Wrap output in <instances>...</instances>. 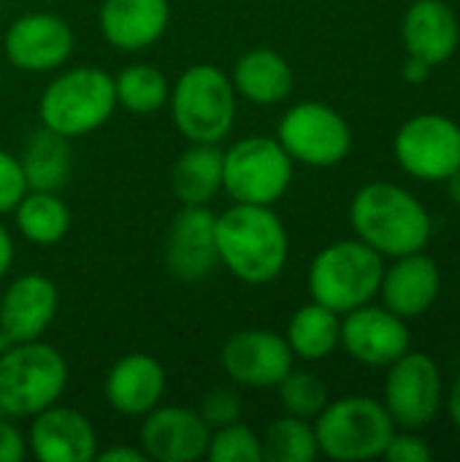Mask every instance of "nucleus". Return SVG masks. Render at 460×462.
Wrapping results in <instances>:
<instances>
[{"label": "nucleus", "mask_w": 460, "mask_h": 462, "mask_svg": "<svg viewBox=\"0 0 460 462\" xmlns=\"http://www.w3.org/2000/svg\"><path fill=\"white\" fill-rule=\"evenodd\" d=\"M293 165L277 138L247 135L222 149V189L233 203L274 206L290 189Z\"/></svg>", "instance_id": "6e6552de"}, {"label": "nucleus", "mask_w": 460, "mask_h": 462, "mask_svg": "<svg viewBox=\"0 0 460 462\" xmlns=\"http://www.w3.org/2000/svg\"><path fill=\"white\" fill-rule=\"evenodd\" d=\"M222 189L220 143H190L171 165V192L182 206H206Z\"/></svg>", "instance_id": "b1692460"}, {"label": "nucleus", "mask_w": 460, "mask_h": 462, "mask_svg": "<svg viewBox=\"0 0 460 462\" xmlns=\"http://www.w3.org/2000/svg\"><path fill=\"white\" fill-rule=\"evenodd\" d=\"M260 444H263V460L271 462H312L320 455L314 425L293 414L274 420L266 428Z\"/></svg>", "instance_id": "c85d7f7f"}, {"label": "nucleus", "mask_w": 460, "mask_h": 462, "mask_svg": "<svg viewBox=\"0 0 460 462\" xmlns=\"http://www.w3.org/2000/svg\"><path fill=\"white\" fill-rule=\"evenodd\" d=\"M27 455V439L14 420L0 414V462H19Z\"/></svg>", "instance_id": "f704fd0d"}, {"label": "nucleus", "mask_w": 460, "mask_h": 462, "mask_svg": "<svg viewBox=\"0 0 460 462\" xmlns=\"http://www.w3.org/2000/svg\"><path fill=\"white\" fill-rule=\"evenodd\" d=\"M382 254L361 238L336 241L317 252L309 268L312 300L328 306L339 317L371 303L382 284Z\"/></svg>", "instance_id": "423d86ee"}, {"label": "nucleus", "mask_w": 460, "mask_h": 462, "mask_svg": "<svg viewBox=\"0 0 460 462\" xmlns=\"http://www.w3.org/2000/svg\"><path fill=\"white\" fill-rule=\"evenodd\" d=\"M285 341L293 357H301L306 363H320L328 355H333V349L339 346L342 319L328 306L312 300L290 317Z\"/></svg>", "instance_id": "a878e982"}, {"label": "nucleus", "mask_w": 460, "mask_h": 462, "mask_svg": "<svg viewBox=\"0 0 460 462\" xmlns=\"http://www.w3.org/2000/svg\"><path fill=\"white\" fill-rule=\"evenodd\" d=\"M11 214L19 236L35 246H54L70 230V211L60 192L27 189Z\"/></svg>", "instance_id": "bb28decb"}, {"label": "nucleus", "mask_w": 460, "mask_h": 462, "mask_svg": "<svg viewBox=\"0 0 460 462\" xmlns=\"http://www.w3.org/2000/svg\"><path fill=\"white\" fill-rule=\"evenodd\" d=\"M27 452L41 462H89L98 455V433L79 409L54 403L30 417Z\"/></svg>", "instance_id": "a211bd4d"}, {"label": "nucleus", "mask_w": 460, "mask_h": 462, "mask_svg": "<svg viewBox=\"0 0 460 462\" xmlns=\"http://www.w3.org/2000/svg\"><path fill=\"white\" fill-rule=\"evenodd\" d=\"M206 460L209 462H260L263 460V444L260 436L239 422H230L225 428L211 430L209 447H206Z\"/></svg>", "instance_id": "7c9ffc66"}, {"label": "nucleus", "mask_w": 460, "mask_h": 462, "mask_svg": "<svg viewBox=\"0 0 460 462\" xmlns=\"http://www.w3.org/2000/svg\"><path fill=\"white\" fill-rule=\"evenodd\" d=\"M450 417H453V422L460 428V376L455 379L453 390H450Z\"/></svg>", "instance_id": "58836bf2"}, {"label": "nucleus", "mask_w": 460, "mask_h": 462, "mask_svg": "<svg viewBox=\"0 0 460 462\" xmlns=\"http://www.w3.org/2000/svg\"><path fill=\"white\" fill-rule=\"evenodd\" d=\"M339 344L352 360L371 368H382L409 352V330L407 322L390 309L366 303L344 314Z\"/></svg>", "instance_id": "f3484780"}, {"label": "nucleus", "mask_w": 460, "mask_h": 462, "mask_svg": "<svg viewBox=\"0 0 460 462\" xmlns=\"http://www.w3.org/2000/svg\"><path fill=\"white\" fill-rule=\"evenodd\" d=\"M117 111L114 76L95 65L68 68L54 76L38 97V119L43 127L81 138L103 127Z\"/></svg>", "instance_id": "39448f33"}, {"label": "nucleus", "mask_w": 460, "mask_h": 462, "mask_svg": "<svg viewBox=\"0 0 460 462\" xmlns=\"http://www.w3.org/2000/svg\"><path fill=\"white\" fill-rule=\"evenodd\" d=\"M228 76L233 81L236 95L255 106H277L293 92L290 62L268 46L244 51L233 62V70Z\"/></svg>", "instance_id": "5701e85b"}, {"label": "nucleus", "mask_w": 460, "mask_h": 462, "mask_svg": "<svg viewBox=\"0 0 460 462\" xmlns=\"http://www.w3.org/2000/svg\"><path fill=\"white\" fill-rule=\"evenodd\" d=\"M217 214L209 206H182L165 233L163 263L179 282H201L220 265Z\"/></svg>", "instance_id": "4468645a"}, {"label": "nucleus", "mask_w": 460, "mask_h": 462, "mask_svg": "<svg viewBox=\"0 0 460 462\" xmlns=\"http://www.w3.org/2000/svg\"><path fill=\"white\" fill-rule=\"evenodd\" d=\"M211 428L195 409L184 406H155L141 417L138 447L146 460L195 462L206 457Z\"/></svg>", "instance_id": "dca6fc26"}, {"label": "nucleus", "mask_w": 460, "mask_h": 462, "mask_svg": "<svg viewBox=\"0 0 460 462\" xmlns=\"http://www.w3.org/2000/svg\"><path fill=\"white\" fill-rule=\"evenodd\" d=\"M350 225L355 236L382 257L423 252L431 238V217L423 203L390 181H371L355 192Z\"/></svg>", "instance_id": "f03ea898"}, {"label": "nucleus", "mask_w": 460, "mask_h": 462, "mask_svg": "<svg viewBox=\"0 0 460 462\" xmlns=\"http://www.w3.org/2000/svg\"><path fill=\"white\" fill-rule=\"evenodd\" d=\"M0 92H3V73H0Z\"/></svg>", "instance_id": "a19ab883"}, {"label": "nucleus", "mask_w": 460, "mask_h": 462, "mask_svg": "<svg viewBox=\"0 0 460 462\" xmlns=\"http://www.w3.org/2000/svg\"><path fill=\"white\" fill-rule=\"evenodd\" d=\"M279 403L287 414L301 420H314L328 406V387L312 371H290L279 384Z\"/></svg>", "instance_id": "c756f323"}, {"label": "nucleus", "mask_w": 460, "mask_h": 462, "mask_svg": "<svg viewBox=\"0 0 460 462\" xmlns=\"http://www.w3.org/2000/svg\"><path fill=\"white\" fill-rule=\"evenodd\" d=\"M382 457L390 462H428L434 457V452L423 439H418L412 433H401V436L393 433V439L385 447Z\"/></svg>", "instance_id": "72a5a7b5"}, {"label": "nucleus", "mask_w": 460, "mask_h": 462, "mask_svg": "<svg viewBox=\"0 0 460 462\" xmlns=\"http://www.w3.org/2000/svg\"><path fill=\"white\" fill-rule=\"evenodd\" d=\"M428 73H431V65H428L426 60L409 54V60H407V65H404V79H407L409 84H423V81L428 79Z\"/></svg>", "instance_id": "e433bc0d"}, {"label": "nucleus", "mask_w": 460, "mask_h": 462, "mask_svg": "<svg viewBox=\"0 0 460 462\" xmlns=\"http://www.w3.org/2000/svg\"><path fill=\"white\" fill-rule=\"evenodd\" d=\"M171 24L168 0H103L98 27L106 43L119 51H141L155 46Z\"/></svg>", "instance_id": "aec40b11"}, {"label": "nucleus", "mask_w": 460, "mask_h": 462, "mask_svg": "<svg viewBox=\"0 0 460 462\" xmlns=\"http://www.w3.org/2000/svg\"><path fill=\"white\" fill-rule=\"evenodd\" d=\"M393 152L409 176L445 181L460 168V125L442 114L412 116L396 133Z\"/></svg>", "instance_id": "9d476101"}, {"label": "nucleus", "mask_w": 460, "mask_h": 462, "mask_svg": "<svg viewBox=\"0 0 460 462\" xmlns=\"http://www.w3.org/2000/svg\"><path fill=\"white\" fill-rule=\"evenodd\" d=\"M114 92H117V106L144 116L160 111L168 103L171 84L160 68L149 62H133L114 76Z\"/></svg>", "instance_id": "cd10ccee"}, {"label": "nucleus", "mask_w": 460, "mask_h": 462, "mask_svg": "<svg viewBox=\"0 0 460 462\" xmlns=\"http://www.w3.org/2000/svg\"><path fill=\"white\" fill-rule=\"evenodd\" d=\"M220 265L244 284L274 282L290 257V238L271 206L236 203L217 217Z\"/></svg>", "instance_id": "f257e3e1"}, {"label": "nucleus", "mask_w": 460, "mask_h": 462, "mask_svg": "<svg viewBox=\"0 0 460 462\" xmlns=\"http://www.w3.org/2000/svg\"><path fill=\"white\" fill-rule=\"evenodd\" d=\"M293 352L285 336L263 328H247L222 344L220 365L225 376L239 387L266 390L277 387L293 371Z\"/></svg>", "instance_id": "f8f14e48"}, {"label": "nucleus", "mask_w": 460, "mask_h": 462, "mask_svg": "<svg viewBox=\"0 0 460 462\" xmlns=\"http://www.w3.org/2000/svg\"><path fill=\"white\" fill-rule=\"evenodd\" d=\"M382 406L396 425H404L409 430L426 428L442 409L439 365L428 355L404 352L396 363H390Z\"/></svg>", "instance_id": "9b49d317"}, {"label": "nucleus", "mask_w": 460, "mask_h": 462, "mask_svg": "<svg viewBox=\"0 0 460 462\" xmlns=\"http://www.w3.org/2000/svg\"><path fill=\"white\" fill-rule=\"evenodd\" d=\"M314 420L320 455L339 462L382 457L396 433V422L388 409L366 395H347L333 403L328 401Z\"/></svg>", "instance_id": "0eeeda50"}, {"label": "nucleus", "mask_w": 460, "mask_h": 462, "mask_svg": "<svg viewBox=\"0 0 460 462\" xmlns=\"http://www.w3.org/2000/svg\"><path fill=\"white\" fill-rule=\"evenodd\" d=\"M24 192H27V181L19 157L0 149V217L11 214L16 203L24 198Z\"/></svg>", "instance_id": "473e14b6"}, {"label": "nucleus", "mask_w": 460, "mask_h": 462, "mask_svg": "<svg viewBox=\"0 0 460 462\" xmlns=\"http://www.w3.org/2000/svg\"><path fill=\"white\" fill-rule=\"evenodd\" d=\"M60 292L43 273L16 276L0 298V352L11 344L35 341L54 322Z\"/></svg>", "instance_id": "2eb2a0df"}, {"label": "nucleus", "mask_w": 460, "mask_h": 462, "mask_svg": "<svg viewBox=\"0 0 460 462\" xmlns=\"http://www.w3.org/2000/svg\"><path fill=\"white\" fill-rule=\"evenodd\" d=\"M174 127L190 143H220L236 125L239 95L230 76L211 65H190L168 95Z\"/></svg>", "instance_id": "20e7f679"}, {"label": "nucleus", "mask_w": 460, "mask_h": 462, "mask_svg": "<svg viewBox=\"0 0 460 462\" xmlns=\"http://www.w3.org/2000/svg\"><path fill=\"white\" fill-rule=\"evenodd\" d=\"M165 384V368L152 355L133 352L119 357L108 368L103 379V398L117 414L144 417L155 406H160Z\"/></svg>", "instance_id": "6ab92c4d"}, {"label": "nucleus", "mask_w": 460, "mask_h": 462, "mask_svg": "<svg viewBox=\"0 0 460 462\" xmlns=\"http://www.w3.org/2000/svg\"><path fill=\"white\" fill-rule=\"evenodd\" d=\"M241 411H244V401H241L239 390H233V387H214V390H209L203 395V401H201V409H198L201 420L211 430L225 428L230 422H239Z\"/></svg>", "instance_id": "2f4dec72"}, {"label": "nucleus", "mask_w": 460, "mask_h": 462, "mask_svg": "<svg viewBox=\"0 0 460 462\" xmlns=\"http://www.w3.org/2000/svg\"><path fill=\"white\" fill-rule=\"evenodd\" d=\"M95 460L98 462H146V455H144V449H141V447H125V444H119V447H111V449H98Z\"/></svg>", "instance_id": "c9c22d12"}, {"label": "nucleus", "mask_w": 460, "mask_h": 462, "mask_svg": "<svg viewBox=\"0 0 460 462\" xmlns=\"http://www.w3.org/2000/svg\"><path fill=\"white\" fill-rule=\"evenodd\" d=\"M277 141L293 162L309 168H333L352 149V130L347 119L317 100L296 103L277 125Z\"/></svg>", "instance_id": "1a4fd4ad"}, {"label": "nucleus", "mask_w": 460, "mask_h": 462, "mask_svg": "<svg viewBox=\"0 0 460 462\" xmlns=\"http://www.w3.org/2000/svg\"><path fill=\"white\" fill-rule=\"evenodd\" d=\"M73 30L70 24L46 11H33L16 16L3 38L8 62L24 73H52L60 70L73 54Z\"/></svg>", "instance_id": "ddd939ff"}, {"label": "nucleus", "mask_w": 460, "mask_h": 462, "mask_svg": "<svg viewBox=\"0 0 460 462\" xmlns=\"http://www.w3.org/2000/svg\"><path fill=\"white\" fill-rule=\"evenodd\" d=\"M401 38L412 57L426 60L431 68L442 65L458 49V16L445 0H415L404 16Z\"/></svg>", "instance_id": "4be33fe9"}, {"label": "nucleus", "mask_w": 460, "mask_h": 462, "mask_svg": "<svg viewBox=\"0 0 460 462\" xmlns=\"http://www.w3.org/2000/svg\"><path fill=\"white\" fill-rule=\"evenodd\" d=\"M19 165L24 171L27 189L60 192L68 184L70 168H73L70 138H65V135H60V133L41 125L27 138V143L22 146Z\"/></svg>", "instance_id": "393cba45"}, {"label": "nucleus", "mask_w": 460, "mask_h": 462, "mask_svg": "<svg viewBox=\"0 0 460 462\" xmlns=\"http://www.w3.org/2000/svg\"><path fill=\"white\" fill-rule=\"evenodd\" d=\"M68 387V363L52 344L22 341L0 352V414L30 420L60 403Z\"/></svg>", "instance_id": "7ed1b4c3"}, {"label": "nucleus", "mask_w": 460, "mask_h": 462, "mask_svg": "<svg viewBox=\"0 0 460 462\" xmlns=\"http://www.w3.org/2000/svg\"><path fill=\"white\" fill-rule=\"evenodd\" d=\"M445 181H447V192H450L453 203H455V206L460 208V168L455 171V173H450V176H447Z\"/></svg>", "instance_id": "ea45409f"}, {"label": "nucleus", "mask_w": 460, "mask_h": 462, "mask_svg": "<svg viewBox=\"0 0 460 462\" xmlns=\"http://www.w3.org/2000/svg\"><path fill=\"white\" fill-rule=\"evenodd\" d=\"M439 287H442V276L437 263L423 252H412L396 257V263L385 268L380 292L385 309H390L401 319H412L434 306V300L439 298Z\"/></svg>", "instance_id": "412c9836"}, {"label": "nucleus", "mask_w": 460, "mask_h": 462, "mask_svg": "<svg viewBox=\"0 0 460 462\" xmlns=\"http://www.w3.org/2000/svg\"><path fill=\"white\" fill-rule=\"evenodd\" d=\"M14 263V238L11 233L0 225V282L5 279V273L11 271Z\"/></svg>", "instance_id": "4c0bfd02"}]
</instances>
